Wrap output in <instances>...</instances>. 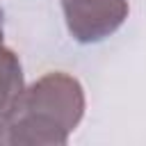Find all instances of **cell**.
<instances>
[{
	"label": "cell",
	"instance_id": "obj_1",
	"mask_svg": "<svg viewBox=\"0 0 146 146\" xmlns=\"http://www.w3.org/2000/svg\"><path fill=\"white\" fill-rule=\"evenodd\" d=\"M78 78L50 71L27 84L0 125V146H64L84 116Z\"/></svg>",
	"mask_w": 146,
	"mask_h": 146
},
{
	"label": "cell",
	"instance_id": "obj_2",
	"mask_svg": "<svg viewBox=\"0 0 146 146\" xmlns=\"http://www.w3.org/2000/svg\"><path fill=\"white\" fill-rule=\"evenodd\" d=\"M64 21L78 43H100L128 18V0H59Z\"/></svg>",
	"mask_w": 146,
	"mask_h": 146
},
{
	"label": "cell",
	"instance_id": "obj_3",
	"mask_svg": "<svg viewBox=\"0 0 146 146\" xmlns=\"http://www.w3.org/2000/svg\"><path fill=\"white\" fill-rule=\"evenodd\" d=\"M23 89H25V80H23L21 59L14 50L5 48L2 43L0 46V125L9 116Z\"/></svg>",
	"mask_w": 146,
	"mask_h": 146
},
{
	"label": "cell",
	"instance_id": "obj_4",
	"mask_svg": "<svg viewBox=\"0 0 146 146\" xmlns=\"http://www.w3.org/2000/svg\"><path fill=\"white\" fill-rule=\"evenodd\" d=\"M2 39H5V32H2V23H0V46H2Z\"/></svg>",
	"mask_w": 146,
	"mask_h": 146
}]
</instances>
